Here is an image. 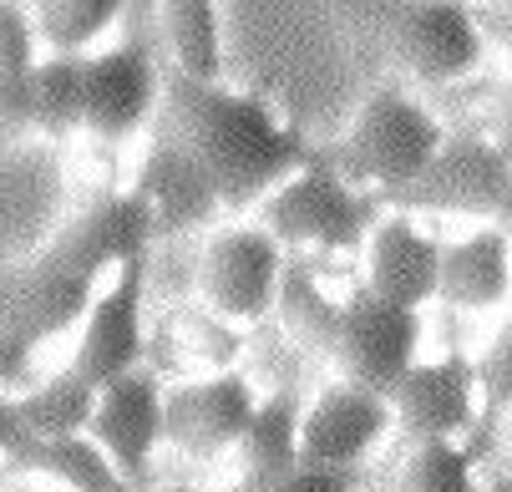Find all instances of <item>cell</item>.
Returning <instances> with one entry per match:
<instances>
[{"label": "cell", "instance_id": "3957f363", "mask_svg": "<svg viewBox=\"0 0 512 492\" xmlns=\"http://www.w3.org/2000/svg\"><path fill=\"white\" fill-rule=\"evenodd\" d=\"M330 11L426 87H447L482 61L487 36L462 0H330Z\"/></svg>", "mask_w": 512, "mask_h": 492}, {"label": "cell", "instance_id": "7c38bea8", "mask_svg": "<svg viewBox=\"0 0 512 492\" xmlns=\"http://www.w3.org/2000/svg\"><path fill=\"white\" fill-rule=\"evenodd\" d=\"M477 366L462 356H442V361H416V371L396 386L391 411H396V432L411 447L426 442H457L462 432H472L477 416Z\"/></svg>", "mask_w": 512, "mask_h": 492}, {"label": "cell", "instance_id": "e575fe53", "mask_svg": "<svg viewBox=\"0 0 512 492\" xmlns=\"http://www.w3.org/2000/svg\"><path fill=\"white\" fill-rule=\"evenodd\" d=\"M497 427H502V437H507V447H512V406L497 416Z\"/></svg>", "mask_w": 512, "mask_h": 492}, {"label": "cell", "instance_id": "5bb4252c", "mask_svg": "<svg viewBox=\"0 0 512 492\" xmlns=\"http://www.w3.org/2000/svg\"><path fill=\"white\" fill-rule=\"evenodd\" d=\"M132 188L142 193V203L153 208L158 239H183V234L203 229L218 208H224L208 168L188 148H178L173 137H163V132H153V148H148V158H142V173H137Z\"/></svg>", "mask_w": 512, "mask_h": 492}, {"label": "cell", "instance_id": "f546056e", "mask_svg": "<svg viewBox=\"0 0 512 492\" xmlns=\"http://www.w3.org/2000/svg\"><path fill=\"white\" fill-rule=\"evenodd\" d=\"M497 224L507 229V239H512V193H507V203L497 208ZM477 381H482V416H502L507 406H512V320L497 330V340L487 345V356L477 361Z\"/></svg>", "mask_w": 512, "mask_h": 492}, {"label": "cell", "instance_id": "1f68e13d", "mask_svg": "<svg viewBox=\"0 0 512 492\" xmlns=\"http://www.w3.org/2000/svg\"><path fill=\"white\" fill-rule=\"evenodd\" d=\"M477 26H482V36L497 41V46L507 51V61H512V0H492V6H482V11H477Z\"/></svg>", "mask_w": 512, "mask_h": 492}, {"label": "cell", "instance_id": "4fadbf2b", "mask_svg": "<svg viewBox=\"0 0 512 492\" xmlns=\"http://www.w3.org/2000/svg\"><path fill=\"white\" fill-rule=\"evenodd\" d=\"M391 396H376L371 386L355 381H330L315 391L305 406V437H300V462L305 467H360L386 427H391Z\"/></svg>", "mask_w": 512, "mask_h": 492}, {"label": "cell", "instance_id": "7a4b0ae2", "mask_svg": "<svg viewBox=\"0 0 512 492\" xmlns=\"http://www.w3.org/2000/svg\"><path fill=\"white\" fill-rule=\"evenodd\" d=\"M158 132L208 168L224 208H249L269 198L310 163L315 148L274 102L254 92H229L218 82H198L178 66L163 82Z\"/></svg>", "mask_w": 512, "mask_h": 492}, {"label": "cell", "instance_id": "52a82bcc", "mask_svg": "<svg viewBox=\"0 0 512 492\" xmlns=\"http://www.w3.org/2000/svg\"><path fill=\"white\" fill-rule=\"evenodd\" d=\"M416 345H421V310L391 305L371 285H360L345 300L335 371L340 381L371 386L376 396H396V386L416 371Z\"/></svg>", "mask_w": 512, "mask_h": 492}, {"label": "cell", "instance_id": "5b68a950", "mask_svg": "<svg viewBox=\"0 0 512 492\" xmlns=\"http://www.w3.org/2000/svg\"><path fill=\"white\" fill-rule=\"evenodd\" d=\"M381 198L350 188L335 168H325L310 148V163L274 188L259 208V224L284 244V249H330L350 254L381 229Z\"/></svg>", "mask_w": 512, "mask_h": 492}, {"label": "cell", "instance_id": "836d02e7", "mask_svg": "<svg viewBox=\"0 0 512 492\" xmlns=\"http://www.w3.org/2000/svg\"><path fill=\"white\" fill-rule=\"evenodd\" d=\"M477 492H512V462H492L477 477Z\"/></svg>", "mask_w": 512, "mask_h": 492}, {"label": "cell", "instance_id": "2e32d148", "mask_svg": "<svg viewBox=\"0 0 512 492\" xmlns=\"http://www.w3.org/2000/svg\"><path fill=\"white\" fill-rule=\"evenodd\" d=\"M249 350V340L234 330V320H224L213 305H173L163 315V330L148 340V371H158L163 381H178L188 371H234V361ZM193 381V376H188Z\"/></svg>", "mask_w": 512, "mask_h": 492}, {"label": "cell", "instance_id": "cb8c5ba5", "mask_svg": "<svg viewBox=\"0 0 512 492\" xmlns=\"http://www.w3.org/2000/svg\"><path fill=\"white\" fill-rule=\"evenodd\" d=\"M163 21H168V46H173L178 72H188L198 82H218L224 51H218L213 0H163Z\"/></svg>", "mask_w": 512, "mask_h": 492}, {"label": "cell", "instance_id": "30bf717a", "mask_svg": "<svg viewBox=\"0 0 512 492\" xmlns=\"http://www.w3.org/2000/svg\"><path fill=\"white\" fill-rule=\"evenodd\" d=\"M142 305H148V254L132 259L122 274H112V290L87 315V330H82V345H77L71 371H82L97 391H107L112 381L132 376L142 361H148Z\"/></svg>", "mask_w": 512, "mask_h": 492}, {"label": "cell", "instance_id": "9c48e42d", "mask_svg": "<svg viewBox=\"0 0 512 492\" xmlns=\"http://www.w3.org/2000/svg\"><path fill=\"white\" fill-rule=\"evenodd\" d=\"M92 437L107 447V457L132 482V492H153V447L168 442V386H163V376L137 366L132 376L112 381L97 401Z\"/></svg>", "mask_w": 512, "mask_h": 492}, {"label": "cell", "instance_id": "d4e9b609", "mask_svg": "<svg viewBox=\"0 0 512 492\" xmlns=\"http://www.w3.org/2000/svg\"><path fill=\"white\" fill-rule=\"evenodd\" d=\"M122 16V0H36V36L56 56H87V46Z\"/></svg>", "mask_w": 512, "mask_h": 492}, {"label": "cell", "instance_id": "44dd1931", "mask_svg": "<svg viewBox=\"0 0 512 492\" xmlns=\"http://www.w3.org/2000/svg\"><path fill=\"white\" fill-rule=\"evenodd\" d=\"M97 401H102V391H97L82 371H61V376H51L46 386H36V391H26V396H11L6 406L26 421L41 442H56V437H82V432H92Z\"/></svg>", "mask_w": 512, "mask_h": 492}, {"label": "cell", "instance_id": "8992f818", "mask_svg": "<svg viewBox=\"0 0 512 492\" xmlns=\"http://www.w3.org/2000/svg\"><path fill=\"white\" fill-rule=\"evenodd\" d=\"M512 193V163L497 153L492 132L482 122H457L447 127V143L426 163V173L381 203L396 214H477L497 219V208Z\"/></svg>", "mask_w": 512, "mask_h": 492}, {"label": "cell", "instance_id": "e0dca14e", "mask_svg": "<svg viewBox=\"0 0 512 492\" xmlns=\"http://www.w3.org/2000/svg\"><path fill=\"white\" fill-rule=\"evenodd\" d=\"M381 300L421 310L442 290V244H436L411 214H386L371 234V274H365Z\"/></svg>", "mask_w": 512, "mask_h": 492}, {"label": "cell", "instance_id": "4dcf8cb0", "mask_svg": "<svg viewBox=\"0 0 512 492\" xmlns=\"http://www.w3.org/2000/svg\"><path fill=\"white\" fill-rule=\"evenodd\" d=\"M229 492H355V467H300L279 482H244Z\"/></svg>", "mask_w": 512, "mask_h": 492}, {"label": "cell", "instance_id": "484cf974", "mask_svg": "<svg viewBox=\"0 0 512 492\" xmlns=\"http://www.w3.org/2000/svg\"><path fill=\"white\" fill-rule=\"evenodd\" d=\"M477 457L457 442H426L411 447L401 472H396V492H477Z\"/></svg>", "mask_w": 512, "mask_h": 492}, {"label": "cell", "instance_id": "ffe728a7", "mask_svg": "<svg viewBox=\"0 0 512 492\" xmlns=\"http://www.w3.org/2000/svg\"><path fill=\"white\" fill-rule=\"evenodd\" d=\"M300 437H305V401L295 391H269L254 411V427L239 442L244 482H279L300 472Z\"/></svg>", "mask_w": 512, "mask_h": 492}, {"label": "cell", "instance_id": "f1b7e54d", "mask_svg": "<svg viewBox=\"0 0 512 492\" xmlns=\"http://www.w3.org/2000/svg\"><path fill=\"white\" fill-rule=\"evenodd\" d=\"M198 279H203V249H188V234L153 244V254H148V290H158V300L168 310L193 300Z\"/></svg>", "mask_w": 512, "mask_h": 492}, {"label": "cell", "instance_id": "ba28073f", "mask_svg": "<svg viewBox=\"0 0 512 492\" xmlns=\"http://www.w3.org/2000/svg\"><path fill=\"white\" fill-rule=\"evenodd\" d=\"M284 264H289V249L264 224H254V229H224V234H213L203 244L198 295H203V305H213L224 320L259 325L279 305Z\"/></svg>", "mask_w": 512, "mask_h": 492}, {"label": "cell", "instance_id": "4316f807", "mask_svg": "<svg viewBox=\"0 0 512 492\" xmlns=\"http://www.w3.org/2000/svg\"><path fill=\"white\" fill-rule=\"evenodd\" d=\"M36 77L41 61L31 51V21L21 6H6V127H36Z\"/></svg>", "mask_w": 512, "mask_h": 492}, {"label": "cell", "instance_id": "d6a6232c", "mask_svg": "<svg viewBox=\"0 0 512 492\" xmlns=\"http://www.w3.org/2000/svg\"><path fill=\"white\" fill-rule=\"evenodd\" d=\"M487 132H492L497 153L512 163V87H497V97H492V112H487Z\"/></svg>", "mask_w": 512, "mask_h": 492}, {"label": "cell", "instance_id": "ac0fdd59", "mask_svg": "<svg viewBox=\"0 0 512 492\" xmlns=\"http://www.w3.org/2000/svg\"><path fill=\"white\" fill-rule=\"evenodd\" d=\"M507 295H512V239L502 224H487L442 249V290H436V300L457 310H492Z\"/></svg>", "mask_w": 512, "mask_h": 492}, {"label": "cell", "instance_id": "6da1fadb", "mask_svg": "<svg viewBox=\"0 0 512 492\" xmlns=\"http://www.w3.org/2000/svg\"><path fill=\"white\" fill-rule=\"evenodd\" d=\"M158 224L137 188L97 198L77 224H66L36 259L11 264L6 274V381L21 386L31 350L66 330L71 320H87L107 295L102 279L122 274L132 259L153 254Z\"/></svg>", "mask_w": 512, "mask_h": 492}, {"label": "cell", "instance_id": "83f0119b", "mask_svg": "<svg viewBox=\"0 0 512 492\" xmlns=\"http://www.w3.org/2000/svg\"><path fill=\"white\" fill-rule=\"evenodd\" d=\"M249 361H254V371L269 376V391H295V396H300V386H305V371L320 366L310 350H300L295 340H289V330H284L274 315L254 325V335H249Z\"/></svg>", "mask_w": 512, "mask_h": 492}, {"label": "cell", "instance_id": "d6986e66", "mask_svg": "<svg viewBox=\"0 0 512 492\" xmlns=\"http://www.w3.org/2000/svg\"><path fill=\"white\" fill-rule=\"evenodd\" d=\"M274 320L289 330L300 350H310L315 361L335 366V345H340V320H345V300H330L325 285L315 279L305 254H289L284 264V285H279V305Z\"/></svg>", "mask_w": 512, "mask_h": 492}, {"label": "cell", "instance_id": "603a6c76", "mask_svg": "<svg viewBox=\"0 0 512 492\" xmlns=\"http://www.w3.org/2000/svg\"><path fill=\"white\" fill-rule=\"evenodd\" d=\"M87 92H92V56H46L36 77V127L51 137L87 127Z\"/></svg>", "mask_w": 512, "mask_h": 492}, {"label": "cell", "instance_id": "277c9868", "mask_svg": "<svg viewBox=\"0 0 512 492\" xmlns=\"http://www.w3.org/2000/svg\"><path fill=\"white\" fill-rule=\"evenodd\" d=\"M442 143H447V127L436 122V112H426L396 82H381L335 143H315V158L335 168L350 188H381L386 198L416 183L426 163L442 153Z\"/></svg>", "mask_w": 512, "mask_h": 492}, {"label": "cell", "instance_id": "d590c367", "mask_svg": "<svg viewBox=\"0 0 512 492\" xmlns=\"http://www.w3.org/2000/svg\"><path fill=\"white\" fill-rule=\"evenodd\" d=\"M153 492H188V487H153Z\"/></svg>", "mask_w": 512, "mask_h": 492}, {"label": "cell", "instance_id": "7402d4cb", "mask_svg": "<svg viewBox=\"0 0 512 492\" xmlns=\"http://www.w3.org/2000/svg\"><path fill=\"white\" fill-rule=\"evenodd\" d=\"M26 472H46V477H56L71 492H132V482L117 472V462L107 457V447L92 432L41 442L26 457Z\"/></svg>", "mask_w": 512, "mask_h": 492}, {"label": "cell", "instance_id": "8fae6325", "mask_svg": "<svg viewBox=\"0 0 512 492\" xmlns=\"http://www.w3.org/2000/svg\"><path fill=\"white\" fill-rule=\"evenodd\" d=\"M264 396H254L249 376H193L168 386V442L188 457H218L244 442L254 427V411Z\"/></svg>", "mask_w": 512, "mask_h": 492}, {"label": "cell", "instance_id": "9a60e30c", "mask_svg": "<svg viewBox=\"0 0 512 492\" xmlns=\"http://www.w3.org/2000/svg\"><path fill=\"white\" fill-rule=\"evenodd\" d=\"M163 107V82L153 56L137 41L92 56V92H87V132H97L102 143H122L132 137L148 112Z\"/></svg>", "mask_w": 512, "mask_h": 492}]
</instances>
